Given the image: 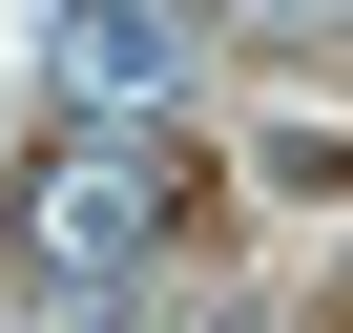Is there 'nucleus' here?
Here are the masks:
<instances>
[{
  "mask_svg": "<svg viewBox=\"0 0 353 333\" xmlns=\"http://www.w3.org/2000/svg\"><path fill=\"white\" fill-rule=\"evenodd\" d=\"M270 21H332V0H270Z\"/></svg>",
  "mask_w": 353,
  "mask_h": 333,
  "instance_id": "obj_3",
  "label": "nucleus"
},
{
  "mask_svg": "<svg viewBox=\"0 0 353 333\" xmlns=\"http://www.w3.org/2000/svg\"><path fill=\"white\" fill-rule=\"evenodd\" d=\"M63 104H188V0H63Z\"/></svg>",
  "mask_w": 353,
  "mask_h": 333,
  "instance_id": "obj_2",
  "label": "nucleus"
},
{
  "mask_svg": "<svg viewBox=\"0 0 353 333\" xmlns=\"http://www.w3.org/2000/svg\"><path fill=\"white\" fill-rule=\"evenodd\" d=\"M166 250V104H83V146L21 188V271L42 292H125Z\"/></svg>",
  "mask_w": 353,
  "mask_h": 333,
  "instance_id": "obj_1",
  "label": "nucleus"
}]
</instances>
